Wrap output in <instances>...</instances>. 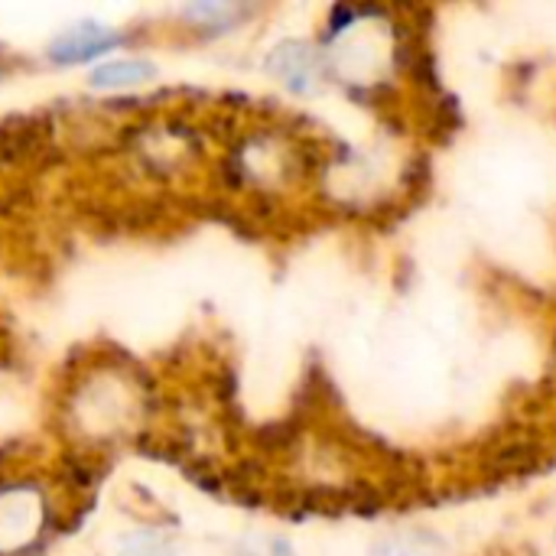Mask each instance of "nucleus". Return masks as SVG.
Segmentation results:
<instances>
[{"mask_svg": "<svg viewBox=\"0 0 556 556\" xmlns=\"http://www.w3.org/2000/svg\"><path fill=\"white\" fill-rule=\"evenodd\" d=\"M121 42H124V36L114 26L75 23L49 42V59L59 65H78V62H91V59L117 49Z\"/></svg>", "mask_w": 556, "mask_h": 556, "instance_id": "nucleus-1", "label": "nucleus"}, {"mask_svg": "<svg viewBox=\"0 0 556 556\" xmlns=\"http://www.w3.org/2000/svg\"><path fill=\"white\" fill-rule=\"evenodd\" d=\"M270 72L293 91H309L316 81V55L300 42H287L270 55Z\"/></svg>", "mask_w": 556, "mask_h": 556, "instance_id": "nucleus-2", "label": "nucleus"}, {"mask_svg": "<svg viewBox=\"0 0 556 556\" xmlns=\"http://www.w3.org/2000/svg\"><path fill=\"white\" fill-rule=\"evenodd\" d=\"M156 78V65L147 62V59H114V62H104L91 72V85L94 88H134V85H143Z\"/></svg>", "mask_w": 556, "mask_h": 556, "instance_id": "nucleus-3", "label": "nucleus"}, {"mask_svg": "<svg viewBox=\"0 0 556 556\" xmlns=\"http://www.w3.org/2000/svg\"><path fill=\"white\" fill-rule=\"evenodd\" d=\"M189 20H195V26H212V33H222V29H231L238 26L241 16H248V7H231V3H199V7H189L186 10Z\"/></svg>", "mask_w": 556, "mask_h": 556, "instance_id": "nucleus-4", "label": "nucleus"}, {"mask_svg": "<svg viewBox=\"0 0 556 556\" xmlns=\"http://www.w3.org/2000/svg\"><path fill=\"white\" fill-rule=\"evenodd\" d=\"M121 556H176V547L156 534H134L124 547Z\"/></svg>", "mask_w": 556, "mask_h": 556, "instance_id": "nucleus-5", "label": "nucleus"}, {"mask_svg": "<svg viewBox=\"0 0 556 556\" xmlns=\"http://www.w3.org/2000/svg\"><path fill=\"white\" fill-rule=\"evenodd\" d=\"M244 556H293V554H290V547H287V544H280V541H270L267 547H254V551H248Z\"/></svg>", "mask_w": 556, "mask_h": 556, "instance_id": "nucleus-6", "label": "nucleus"}, {"mask_svg": "<svg viewBox=\"0 0 556 556\" xmlns=\"http://www.w3.org/2000/svg\"><path fill=\"white\" fill-rule=\"evenodd\" d=\"M378 556H424L417 547H410V544H388L384 551Z\"/></svg>", "mask_w": 556, "mask_h": 556, "instance_id": "nucleus-7", "label": "nucleus"}]
</instances>
